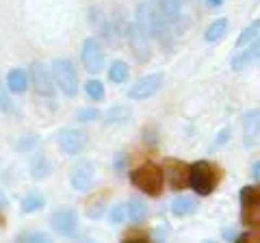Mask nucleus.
<instances>
[{
	"instance_id": "obj_34",
	"label": "nucleus",
	"mask_w": 260,
	"mask_h": 243,
	"mask_svg": "<svg viewBox=\"0 0 260 243\" xmlns=\"http://www.w3.org/2000/svg\"><path fill=\"white\" fill-rule=\"evenodd\" d=\"M251 178H254L256 183H260V161H256V163L251 165Z\"/></svg>"
},
{
	"instance_id": "obj_25",
	"label": "nucleus",
	"mask_w": 260,
	"mask_h": 243,
	"mask_svg": "<svg viewBox=\"0 0 260 243\" xmlns=\"http://www.w3.org/2000/svg\"><path fill=\"white\" fill-rule=\"evenodd\" d=\"M158 5L162 18L172 24L178 22V18H180V0H158Z\"/></svg>"
},
{
	"instance_id": "obj_27",
	"label": "nucleus",
	"mask_w": 260,
	"mask_h": 243,
	"mask_svg": "<svg viewBox=\"0 0 260 243\" xmlns=\"http://www.w3.org/2000/svg\"><path fill=\"white\" fill-rule=\"evenodd\" d=\"M37 143H39V137L37 135H28V137H22V139L15 143V150L18 152H30Z\"/></svg>"
},
{
	"instance_id": "obj_21",
	"label": "nucleus",
	"mask_w": 260,
	"mask_h": 243,
	"mask_svg": "<svg viewBox=\"0 0 260 243\" xmlns=\"http://www.w3.org/2000/svg\"><path fill=\"white\" fill-rule=\"evenodd\" d=\"M225 33H228V20L225 18H219V20H215L206 28L204 39H206L208 44H217V42H221V39L225 37Z\"/></svg>"
},
{
	"instance_id": "obj_11",
	"label": "nucleus",
	"mask_w": 260,
	"mask_h": 243,
	"mask_svg": "<svg viewBox=\"0 0 260 243\" xmlns=\"http://www.w3.org/2000/svg\"><path fill=\"white\" fill-rule=\"evenodd\" d=\"M162 87V74H148L141 76L135 85H130L128 89V98L130 100H148Z\"/></svg>"
},
{
	"instance_id": "obj_10",
	"label": "nucleus",
	"mask_w": 260,
	"mask_h": 243,
	"mask_svg": "<svg viewBox=\"0 0 260 243\" xmlns=\"http://www.w3.org/2000/svg\"><path fill=\"white\" fill-rule=\"evenodd\" d=\"M241 204H243V222L260 226V187H243Z\"/></svg>"
},
{
	"instance_id": "obj_6",
	"label": "nucleus",
	"mask_w": 260,
	"mask_h": 243,
	"mask_svg": "<svg viewBox=\"0 0 260 243\" xmlns=\"http://www.w3.org/2000/svg\"><path fill=\"white\" fill-rule=\"evenodd\" d=\"M50 226L54 232L63 234V237H74L76 230H78V217H76V210L70 208V206H61L56 208L54 213L50 215Z\"/></svg>"
},
{
	"instance_id": "obj_1",
	"label": "nucleus",
	"mask_w": 260,
	"mask_h": 243,
	"mask_svg": "<svg viewBox=\"0 0 260 243\" xmlns=\"http://www.w3.org/2000/svg\"><path fill=\"white\" fill-rule=\"evenodd\" d=\"M165 18L162 13L154 7V3L150 0H143L139 3L135 11V24L141 28V33H145L148 37H154V39H162V33H165Z\"/></svg>"
},
{
	"instance_id": "obj_2",
	"label": "nucleus",
	"mask_w": 260,
	"mask_h": 243,
	"mask_svg": "<svg viewBox=\"0 0 260 243\" xmlns=\"http://www.w3.org/2000/svg\"><path fill=\"white\" fill-rule=\"evenodd\" d=\"M130 183L148 196H158L165 187V172L154 163H145L130 174Z\"/></svg>"
},
{
	"instance_id": "obj_7",
	"label": "nucleus",
	"mask_w": 260,
	"mask_h": 243,
	"mask_svg": "<svg viewBox=\"0 0 260 243\" xmlns=\"http://www.w3.org/2000/svg\"><path fill=\"white\" fill-rule=\"evenodd\" d=\"M126 37H128V44H130V50L137 56L139 63H148L152 59V50H150V42H148V35L141 33V28L137 24H128L126 26Z\"/></svg>"
},
{
	"instance_id": "obj_18",
	"label": "nucleus",
	"mask_w": 260,
	"mask_h": 243,
	"mask_svg": "<svg viewBox=\"0 0 260 243\" xmlns=\"http://www.w3.org/2000/svg\"><path fill=\"white\" fill-rule=\"evenodd\" d=\"M133 117V111L126 104H115V107H111L107 113H104V122H107L109 126H121L126 124V122Z\"/></svg>"
},
{
	"instance_id": "obj_37",
	"label": "nucleus",
	"mask_w": 260,
	"mask_h": 243,
	"mask_svg": "<svg viewBox=\"0 0 260 243\" xmlns=\"http://www.w3.org/2000/svg\"><path fill=\"white\" fill-rule=\"evenodd\" d=\"M167 232H169V228H167V226H165V228H158V230H156V239L167 237Z\"/></svg>"
},
{
	"instance_id": "obj_32",
	"label": "nucleus",
	"mask_w": 260,
	"mask_h": 243,
	"mask_svg": "<svg viewBox=\"0 0 260 243\" xmlns=\"http://www.w3.org/2000/svg\"><path fill=\"white\" fill-rule=\"evenodd\" d=\"M228 139H230V128H221L217 135V139L213 141V148H221L223 143H228Z\"/></svg>"
},
{
	"instance_id": "obj_19",
	"label": "nucleus",
	"mask_w": 260,
	"mask_h": 243,
	"mask_svg": "<svg viewBox=\"0 0 260 243\" xmlns=\"http://www.w3.org/2000/svg\"><path fill=\"white\" fill-rule=\"evenodd\" d=\"M258 39H260V18L254 20L251 24H247V26L241 31V35H239V39H237V48H245V46H249V44L258 42Z\"/></svg>"
},
{
	"instance_id": "obj_38",
	"label": "nucleus",
	"mask_w": 260,
	"mask_h": 243,
	"mask_svg": "<svg viewBox=\"0 0 260 243\" xmlns=\"http://www.w3.org/2000/svg\"><path fill=\"white\" fill-rule=\"evenodd\" d=\"M3 206H7V198L0 193V208H3Z\"/></svg>"
},
{
	"instance_id": "obj_24",
	"label": "nucleus",
	"mask_w": 260,
	"mask_h": 243,
	"mask_svg": "<svg viewBox=\"0 0 260 243\" xmlns=\"http://www.w3.org/2000/svg\"><path fill=\"white\" fill-rule=\"evenodd\" d=\"M46 206V198H42L39 193H28V196H24L22 202H20V208L22 213H37L39 208Z\"/></svg>"
},
{
	"instance_id": "obj_29",
	"label": "nucleus",
	"mask_w": 260,
	"mask_h": 243,
	"mask_svg": "<svg viewBox=\"0 0 260 243\" xmlns=\"http://www.w3.org/2000/svg\"><path fill=\"white\" fill-rule=\"evenodd\" d=\"M126 204H115V206H111V210H109V220H111V224H121L126 220Z\"/></svg>"
},
{
	"instance_id": "obj_16",
	"label": "nucleus",
	"mask_w": 260,
	"mask_h": 243,
	"mask_svg": "<svg viewBox=\"0 0 260 243\" xmlns=\"http://www.w3.org/2000/svg\"><path fill=\"white\" fill-rule=\"evenodd\" d=\"M7 89L11 94H24L28 89V74L26 70L22 68H13L9 74H7Z\"/></svg>"
},
{
	"instance_id": "obj_17",
	"label": "nucleus",
	"mask_w": 260,
	"mask_h": 243,
	"mask_svg": "<svg viewBox=\"0 0 260 243\" xmlns=\"http://www.w3.org/2000/svg\"><path fill=\"white\" fill-rule=\"evenodd\" d=\"M169 208H172V213L176 217H189L198 210V200L193 196H178L172 200V206Z\"/></svg>"
},
{
	"instance_id": "obj_36",
	"label": "nucleus",
	"mask_w": 260,
	"mask_h": 243,
	"mask_svg": "<svg viewBox=\"0 0 260 243\" xmlns=\"http://www.w3.org/2000/svg\"><path fill=\"white\" fill-rule=\"evenodd\" d=\"M223 3H225V0H206V5L213 7V9H215V7H221Z\"/></svg>"
},
{
	"instance_id": "obj_22",
	"label": "nucleus",
	"mask_w": 260,
	"mask_h": 243,
	"mask_svg": "<svg viewBox=\"0 0 260 243\" xmlns=\"http://www.w3.org/2000/svg\"><path fill=\"white\" fill-rule=\"evenodd\" d=\"M126 215L133 224H141L145 217H148V206H145L139 198H133L126 204Z\"/></svg>"
},
{
	"instance_id": "obj_30",
	"label": "nucleus",
	"mask_w": 260,
	"mask_h": 243,
	"mask_svg": "<svg viewBox=\"0 0 260 243\" xmlns=\"http://www.w3.org/2000/svg\"><path fill=\"white\" fill-rule=\"evenodd\" d=\"M0 111H5V113L13 111V102L9 100V94H7V89L3 87V83H0Z\"/></svg>"
},
{
	"instance_id": "obj_33",
	"label": "nucleus",
	"mask_w": 260,
	"mask_h": 243,
	"mask_svg": "<svg viewBox=\"0 0 260 243\" xmlns=\"http://www.w3.org/2000/svg\"><path fill=\"white\" fill-rule=\"evenodd\" d=\"M124 163H126V155H124V152H119L117 159H115V169H119V172H124Z\"/></svg>"
},
{
	"instance_id": "obj_9",
	"label": "nucleus",
	"mask_w": 260,
	"mask_h": 243,
	"mask_svg": "<svg viewBox=\"0 0 260 243\" xmlns=\"http://www.w3.org/2000/svg\"><path fill=\"white\" fill-rule=\"evenodd\" d=\"M30 76H32V85H35V92L39 96H46V98H52L54 96V78H52V70L44 66V63L35 61L30 66Z\"/></svg>"
},
{
	"instance_id": "obj_23",
	"label": "nucleus",
	"mask_w": 260,
	"mask_h": 243,
	"mask_svg": "<svg viewBox=\"0 0 260 243\" xmlns=\"http://www.w3.org/2000/svg\"><path fill=\"white\" fill-rule=\"evenodd\" d=\"M128 72H130V70H128V66H126V61L117 59V61H113L111 66H109L107 76H109L111 83L121 85V83H126V80H128Z\"/></svg>"
},
{
	"instance_id": "obj_20",
	"label": "nucleus",
	"mask_w": 260,
	"mask_h": 243,
	"mask_svg": "<svg viewBox=\"0 0 260 243\" xmlns=\"http://www.w3.org/2000/svg\"><path fill=\"white\" fill-rule=\"evenodd\" d=\"M50 172H52V163H50V159H48L46 155H37L35 159H32L30 176L35 178V180H42V178L50 176Z\"/></svg>"
},
{
	"instance_id": "obj_5",
	"label": "nucleus",
	"mask_w": 260,
	"mask_h": 243,
	"mask_svg": "<svg viewBox=\"0 0 260 243\" xmlns=\"http://www.w3.org/2000/svg\"><path fill=\"white\" fill-rule=\"evenodd\" d=\"M80 61H83V68L89 74H98L104 70V50L95 37L85 39L83 50H80Z\"/></svg>"
},
{
	"instance_id": "obj_12",
	"label": "nucleus",
	"mask_w": 260,
	"mask_h": 243,
	"mask_svg": "<svg viewBox=\"0 0 260 243\" xmlns=\"http://www.w3.org/2000/svg\"><path fill=\"white\" fill-rule=\"evenodd\" d=\"M91 183H93V165L89 163V161H80L78 165L72 167L70 185L74 191L85 193V191L91 189Z\"/></svg>"
},
{
	"instance_id": "obj_14",
	"label": "nucleus",
	"mask_w": 260,
	"mask_h": 243,
	"mask_svg": "<svg viewBox=\"0 0 260 243\" xmlns=\"http://www.w3.org/2000/svg\"><path fill=\"white\" fill-rule=\"evenodd\" d=\"M165 172V183H169L172 189H184V185H189V167H184L182 163L169 161Z\"/></svg>"
},
{
	"instance_id": "obj_8",
	"label": "nucleus",
	"mask_w": 260,
	"mask_h": 243,
	"mask_svg": "<svg viewBox=\"0 0 260 243\" xmlns=\"http://www.w3.org/2000/svg\"><path fill=\"white\" fill-rule=\"evenodd\" d=\"M56 143H59V148L68 157H76L85 150L87 135L83 131H78V128H63V131H59V135H56Z\"/></svg>"
},
{
	"instance_id": "obj_26",
	"label": "nucleus",
	"mask_w": 260,
	"mask_h": 243,
	"mask_svg": "<svg viewBox=\"0 0 260 243\" xmlns=\"http://www.w3.org/2000/svg\"><path fill=\"white\" fill-rule=\"evenodd\" d=\"M85 94H87L89 100L100 102V100H104V94H107V92H104V85L98 78H89L85 83Z\"/></svg>"
},
{
	"instance_id": "obj_4",
	"label": "nucleus",
	"mask_w": 260,
	"mask_h": 243,
	"mask_svg": "<svg viewBox=\"0 0 260 243\" xmlns=\"http://www.w3.org/2000/svg\"><path fill=\"white\" fill-rule=\"evenodd\" d=\"M50 70H52L56 89H61V94L68 96V98H74L78 94V74H76L74 63L70 59H54Z\"/></svg>"
},
{
	"instance_id": "obj_31",
	"label": "nucleus",
	"mask_w": 260,
	"mask_h": 243,
	"mask_svg": "<svg viewBox=\"0 0 260 243\" xmlns=\"http://www.w3.org/2000/svg\"><path fill=\"white\" fill-rule=\"evenodd\" d=\"M20 239L32 241V243H46V241H50V237H48L46 232H26V234H22Z\"/></svg>"
},
{
	"instance_id": "obj_15",
	"label": "nucleus",
	"mask_w": 260,
	"mask_h": 243,
	"mask_svg": "<svg viewBox=\"0 0 260 243\" xmlns=\"http://www.w3.org/2000/svg\"><path fill=\"white\" fill-rule=\"evenodd\" d=\"M258 59H260V39L254 42V44H249L245 50L234 54L230 66H232V70H245L247 66H251V63H256Z\"/></svg>"
},
{
	"instance_id": "obj_3",
	"label": "nucleus",
	"mask_w": 260,
	"mask_h": 243,
	"mask_svg": "<svg viewBox=\"0 0 260 243\" xmlns=\"http://www.w3.org/2000/svg\"><path fill=\"white\" fill-rule=\"evenodd\" d=\"M217 180H219V174L208 161H198V163H193L189 167V187L202 198H206L215 191Z\"/></svg>"
},
{
	"instance_id": "obj_35",
	"label": "nucleus",
	"mask_w": 260,
	"mask_h": 243,
	"mask_svg": "<svg viewBox=\"0 0 260 243\" xmlns=\"http://www.w3.org/2000/svg\"><path fill=\"white\" fill-rule=\"evenodd\" d=\"M93 206H95V208H89V210H87V215L91 217V220H93V217H100V215H102V204H93Z\"/></svg>"
},
{
	"instance_id": "obj_13",
	"label": "nucleus",
	"mask_w": 260,
	"mask_h": 243,
	"mask_svg": "<svg viewBox=\"0 0 260 243\" xmlns=\"http://www.w3.org/2000/svg\"><path fill=\"white\" fill-rule=\"evenodd\" d=\"M260 135V109H249L243 113V143L249 148Z\"/></svg>"
},
{
	"instance_id": "obj_28",
	"label": "nucleus",
	"mask_w": 260,
	"mask_h": 243,
	"mask_svg": "<svg viewBox=\"0 0 260 243\" xmlns=\"http://www.w3.org/2000/svg\"><path fill=\"white\" fill-rule=\"evenodd\" d=\"M100 117V111L93 109V107H89V109H78L76 111V119L80 122V124H87V122H93Z\"/></svg>"
}]
</instances>
